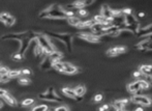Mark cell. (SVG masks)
Listing matches in <instances>:
<instances>
[{"instance_id": "52a82bcc", "label": "cell", "mask_w": 152, "mask_h": 111, "mask_svg": "<svg viewBox=\"0 0 152 111\" xmlns=\"http://www.w3.org/2000/svg\"><path fill=\"white\" fill-rule=\"evenodd\" d=\"M78 36L82 40H86V42H90V43H98L100 40V38H96L92 34V33H88V32H80L78 33Z\"/></svg>"}, {"instance_id": "7dc6e473", "label": "cell", "mask_w": 152, "mask_h": 111, "mask_svg": "<svg viewBox=\"0 0 152 111\" xmlns=\"http://www.w3.org/2000/svg\"><path fill=\"white\" fill-rule=\"evenodd\" d=\"M151 74H152V66H151Z\"/></svg>"}, {"instance_id": "5b68a950", "label": "cell", "mask_w": 152, "mask_h": 111, "mask_svg": "<svg viewBox=\"0 0 152 111\" xmlns=\"http://www.w3.org/2000/svg\"><path fill=\"white\" fill-rule=\"evenodd\" d=\"M133 102L135 104H140L142 106H151L152 105V100L149 97H146V96H142V95H135L133 98Z\"/></svg>"}, {"instance_id": "74e56055", "label": "cell", "mask_w": 152, "mask_h": 111, "mask_svg": "<svg viewBox=\"0 0 152 111\" xmlns=\"http://www.w3.org/2000/svg\"><path fill=\"white\" fill-rule=\"evenodd\" d=\"M109 110H110V105L108 104L102 105V106H100L99 108H98V111H109Z\"/></svg>"}, {"instance_id": "7402d4cb", "label": "cell", "mask_w": 152, "mask_h": 111, "mask_svg": "<svg viewBox=\"0 0 152 111\" xmlns=\"http://www.w3.org/2000/svg\"><path fill=\"white\" fill-rule=\"evenodd\" d=\"M7 76H8V78L10 79H12V78H18L20 75V70H12V71H10L8 72V74H7Z\"/></svg>"}, {"instance_id": "9c48e42d", "label": "cell", "mask_w": 152, "mask_h": 111, "mask_svg": "<svg viewBox=\"0 0 152 111\" xmlns=\"http://www.w3.org/2000/svg\"><path fill=\"white\" fill-rule=\"evenodd\" d=\"M79 72L78 68L75 66L74 64H70L68 62H64V70L62 73L66 74V75H74V74H77Z\"/></svg>"}, {"instance_id": "8d00e7d4", "label": "cell", "mask_w": 152, "mask_h": 111, "mask_svg": "<svg viewBox=\"0 0 152 111\" xmlns=\"http://www.w3.org/2000/svg\"><path fill=\"white\" fill-rule=\"evenodd\" d=\"M78 14H79V16H81V17L88 16V12L85 10V8H81V10H78Z\"/></svg>"}, {"instance_id": "f546056e", "label": "cell", "mask_w": 152, "mask_h": 111, "mask_svg": "<svg viewBox=\"0 0 152 111\" xmlns=\"http://www.w3.org/2000/svg\"><path fill=\"white\" fill-rule=\"evenodd\" d=\"M34 103V100L31 99V98H29V99H25L23 100V102H22V106H30V105H32Z\"/></svg>"}, {"instance_id": "7a4b0ae2", "label": "cell", "mask_w": 152, "mask_h": 111, "mask_svg": "<svg viewBox=\"0 0 152 111\" xmlns=\"http://www.w3.org/2000/svg\"><path fill=\"white\" fill-rule=\"evenodd\" d=\"M36 42H37L38 45L41 46V48L44 50V52H45L48 56L56 50L54 48V46H53V44L51 43L50 38H48L47 36H44V34H39V33H38L37 38H36Z\"/></svg>"}, {"instance_id": "bcb514c9", "label": "cell", "mask_w": 152, "mask_h": 111, "mask_svg": "<svg viewBox=\"0 0 152 111\" xmlns=\"http://www.w3.org/2000/svg\"><path fill=\"white\" fill-rule=\"evenodd\" d=\"M2 107H3V103H2L1 101H0V109L2 108Z\"/></svg>"}, {"instance_id": "3957f363", "label": "cell", "mask_w": 152, "mask_h": 111, "mask_svg": "<svg viewBox=\"0 0 152 111\" xmlns=\"http://www.w3.org/2000/svg\"><path fill=\"white\" fill-rule=\"evenodd\" d=\"M48 36H50L51 38H55V40H60L66 46L67 50L71 51V42H73V36L69 33H55V32H48Z\"/></svg>"}, {"instance_id": "f6af8a7d", "label": "cell", "mask_w": 152, "mask_h": 111, "mask_svg": "<svg viewBox=\"0 0 152 111\" xmlns=\"http://www.w3.org/2000/svg\"><path fill=\"white\" fill-rule=\"evenodd\" d=\"M144 16H145L144 13H140V14H139V17H140V18H144Z\"/></svg>"}, {"instance_id": "cb8c5ba5", "label": "cell", "mask_w": 152, "mask_h": 111, "mask_svg": "<svg viewBox=\"0 0 152 111\" xmlns=\"http://www.w3.org/2000/svg\"><path fill=\"white\" fill-rule=\"evenodd\" d=\"M41 66H43L44 70H49L50 68H52V64H51V61L47 58H45L43 60V64H41Z\"/></svg>"}, {"instance_id": "1f68e13d", "label": "cell", "mask_w": 152, "mask_h": 111, "mask_svg": "<svg viewBox=\"0 0 152 111\" xmlns=\"http://www.w3.org/2000/svg\"><path fill=\"white\" fill-rule=\"evenodd\" d=\"M10 15L7 14V13H1V14H0V21L4 23V22L6 21L7 19H8V17H10Z\"/></svg>"}, {"instance_id": "6da1fadb", "label": "cell", "mask_w": 152, "mask_h": 111, "mask_svg": "<svg viewBox=\"0 0 152 111\" xmlns=\"http://www.w3.org/2000/svg\"><path fill=\"white\" fill-rule=\"evenodd\" d=\"M57 5H52V6L48 7L45 10L39 14L41 18H48V19H67L66 15L62 10V8H56Z\"/></svg>"}, {"instance_id": "8992f818", "label": "cell", "mask_w": 152, "mask_h": 111, "mask_svg": "<svg viewBox=\"0 0 152 111\" xmlns=\"http://www.w3.org/2000/svg\"><path fill=\"white\" fill-rule=\"evenodd\" d=\"M29 36V32H21V33H8V34H4L2 36V40H17L19 42H21L22 40H24L25 38Z\"/></svg>"}, {"instance_id": "277c9868", "label": "cell", "mask_w": 152, "mask_h": 111, "mask_svg": "<svg viewBox=\"0 0 152 111\" xmlns=\"http://www.w3.org/2000/svg\"><path fill=\"white\" fill-rule=\"evenodd\" d=\"M38 98L41 100H45V101H53V102H62V99L59 96L56 95V92L54 91V87L48 88L47 91L44 94H39Z\"/></svg>"}, {"instance_id": "d6a6232c", "label": "cell", "mask_w": 152, "mask_h": 111, "mask_svg": "<svg viewBox=\"0 0 152 111\" xmlns=\"http://www.w3.org/2000/svg\"><path fill=\"white\" fill-rule=\"evenodd\" d=\"M20 75H23L24 77H26V76L31 75V71L29 69H22L20 70Z\"/></svg>"}, {"instance_id": "5bb4252c", "label": "cell", "mask_w": 152, "mask_h": 111, "mask_svg": "<svg viewBox=\"0 0 152 111\" xmlns=\"http://www.w3.org/2000/svg\"><path fill=\"white\" fill-rule=\"evenodd\" d=\"M152 36V24L140 29L138 32V36Z\"/></svg>"}, {"instance_id": "d6986e66", "label": "cell", "mask_w": 152, "mask_h": 111, "mask_svg": "<svg viewBox=\"0 0 152 111\" xmlns=\"http://www.w3.org/2000/svg\"><path fill=\"white\" fill-rule=\"evenodd\" d=\"M150 42L149 40H143L142 42H140L138 45L135 46V48L139 50H148V46H149Z\"/></svg>"}, {"instance_id": "484cf974", "label": "cell", "mask_w": 152, "mask_h": 111, "mask_svg": "<svg viewBox=\"0 0 152 111\" xmlns=\"http://www.w3.org/2000/svg\"><path fill=\"white\" fill-rule=\"evenodd\" d=\"M139 84H140L141 90L142 89H147V88H149V86H150L149 82L146 81V80H139Z\"/></svg>"}, {"instance_id": "7bdbcfd3", "label": "cell", "mask_w": 152, "mask_h": 111, "mask_svg": "<svg viewBox=\"0 0 152 111\" xmlns=\"http://www.w3.org/2000/svg\"><path fill=\"white\" fill-rule=\"evenodd\" d=\"M135 111H144V109H143L142 107H137V108L135 109Z\"/></svg>"}, {"instance_id": "4fadbf2b", "label": "cell", "mask_w": 152, "mask_h": 111, "mask_svg": "<svg viewBox=\"0 0 152 111\" xmlns=\"http://www.w3.org/2000/svg\"><path fill=\"white\" fill-rule=\"evenodd\" d=\"M2 99L4 100L5 103H6L7 105H10V107H17L18 106V101L15 99V98L12 97L10 94H8V92H7L6 95H5Z\"/></svg>"}, {"instance_id": "b9f144b4", "label": "cell", "mask_w": 152, "mask_h": 111, "mask_svg": "<svg viewBox=\"0 0 152 111\" xmlns=\"http://www.w3.org/2000/svg\"><path fill=\"white\" fill-rule=\"evenodd\" d=\"M141 75H142V74H141L140 72H135V73H133V76H135V78H139V77H141Z\"/></svg>"}, {"instance_id": "f35d334b", "label": "cell", "mask_w": 152, "mask_h": 111, "mask_svg": "<svg viewBox=\"0 0 152 111\" xmlns=\"http://www.w3.org/2000/svg\"><path fill=\"white\" fill-rule=\"evenodd\" d=\"M54 111H69V109L67 108L66 106H59V107H56L54 109Z\"/></svg>"}, {"instance_id": "ffe728a7", "label": "cell", "mask_w": 152, "mask_h": 111, "mask_svg": "<svg viewBox=\"0 0 152 111\" xmlns=\"http://www.w3.org/2000/svg\"><path fill=\"white\" fill-rule=\"evenodd\" d=\"M52 68L54 70H56V71L62 73V72H63V70H64V62H62V61L55 62V64H52Z\"/></svg>"}, {"instance_id": "f1b7e54d", "label": "cell", "mask_w": 152, "mask_h": 111, "mask_svg": "<svg viewBox=\"0 0 152 111\" xmlns=\"http://www.w3.org/2000/svg\"><path fill=\"white\" fill-rule=\"evenodd\" d=\"M31 83V80L27 77H22L19 79V84L21 85H29Z\"/></svg>"}, {"instance_id": "ab89813d", "label": "cell", "mask_w": 152, "mask_h": 111, "mask_svg": "<svg viewBox=\"0 0 152 111\" xmlns=\"http://www.w3.org/2000/svg\"><path fill=\"white\" fill-rule=\"evenodd\" d=\"M102 98L104 97H102V95H100V94L99 95H96V96H94V101L95 102H100L102 100Z\"/></svg>"}, {"instance_id": "d4e9b609", "label": "cell", "mask_w": 152, "mask_h": 111, "mask_svg": "<svg viewBox=\"0 0 152 111\" xmlns=\"http://www.w3.org/2000/svg\"><path fill=\"white\" fill-rule=\"evenodd\" d=\"M15 23H16V18L14 16H10L8 19L4 22V25H6V26H12Z\"/></svg>"}, {"instance_id": "e0dca14e", "label": "cell", "mask_w": 152, "mask_h": 111, "mask_svg": "<svg viewBox=\"0 0 152 111\" xmlns=\"http://www.w3.org/2000/svg\"><path fill=\"white\" fill-rule=\"evenodd\" d=\"M74 91L78 98H82L86 94V87L84 85H78L76 88H74Z\"/></svg>"}, {"instance_id": "603a6c76", "label": "cell", "mask_w": 152, "mask_h": 111, "mask_svg": "<svg viewBox=\"0 0 152 111\" xmlns=\"http://www.w3.org/2000/svg\"><path fill=\"white\" fill-rule=\"evenodd\" d=\"M113 106H114V108L116 109V111L117 110H123V108L125 107L121 103V101H120V100H117V101H115L114 103H113Z\"/></svg>"}, {"instance_id": "ee69618b", "label": "cell", "mask_w": 152, "mask_h": 111, "mask_svg": "<svg viewBox=\"0 0 152 111\" xmlns=\"http://www.w3.org/2000/svg\"><path fill=\"white\" fill-rule=\"evenodd\" d=\"M148 50H150V51H152V42H150L149 46H148Z\"/></svg>"}, {"instance_id": "ac0fdd59", "label": "cell", "mask_w": 152, "mask_h": 111, "mask_svg": "<svg viewBox=\"0 0 152 111\" xmlns=\"http://www.w3.org/2000/svg\"><path fill=\"white\" fill-rule=\"evenodd\" d=\"M140 72L142 75L145 76H149V77H152L151 74V66H147V64H144V66H141L140 68Z\"/></svg>"}, {"instance_id": "7c38bea8", "label": "cell", "mask_w": 152, "mask_h": 111, "mask_svg": "<svg viewBox=\"0 0 152 111\" xmlns=\"http://www.w3.org/2000/svg\"><path fill=\"white\" fill-rule=\"evenodd\" d=\"M62 94L64 96H66L67 98H70V99H74V100H78V101H80L81 100V98H78L76 96V94H75L74 89L73 88H69V87H63L61 89Z\"/></svg>"}, {"instance_id": "d590c367", "label": "cell", "mask_w": 152, "mask_h": 111, "mask_svg": "<svg viewBox=\"0 0 152 111\" xmlns=\"http://www.w3.org/2000/svg\"><path fill=\"white\" fill-rule=\"evenodd\" d=\"M10 79L8 78V76L7 75H4V76H2V75H0V83H6V82H8Z\"/></svg>"}, {"instance_id": "e575fe53", "label": "cell", "mask_w": 152, "mask_h": 111, "mask_svg": "<svg viewBox=\"0 0 152 111\" xmlns=\"http://www.w3.org/2000/svg\"><path fill=\"white\" fill-rule=\"evenodd\" d=\"M116 48V52L117 54H123V53L126 52V48L125 47H115Z\"/></svg>"}, {"instance_id": "8fae6325", "label": "cell", "mask_w": 152, "mask_h": 111, "mask_svg": "<svg viewBox=\"0 0 152 111\" xmlns=\"http://www.w3.org/2000/svg\"><path fill=\"white\" fill-rule=\"evenodd\" d=\"M102 16L104 17V18H106L107 20H109V21H112V19H113V15H112V8H110L109 5H107V4L102 5Z\"/></svg>"}, {"instance_id": "4316f807", "label": "cell", "mask_w": 152, "mask_h": 111, "mask_svg": "<svg viewBox=\"0 0 152 111\" xmlns=\"http://www.w3.org/2000/svg\"><path fill=\"white\" fill-rule=\"evenodd\" d=\"M12 58L14 59L15 61H22V60L24 59V56L20 54L19 52H16V53H14V54L12 55Z\"/></svg>"}, {"instance_id": "2e32d148", "label": "cell", "mask_w": 152, "mask_h": 111, "mask_svg": "<svg viewBox=\"0 0 152 111\" xmlns=\"http://www.w3.org/2000/svg\"><path fill=\"white\" fill-rule=\"evenodd\" d=\"M95 22L94 20H88V21H84V22H80V23L77 25V27L80 29H84V28H90L92 25H94Z\"/></svg>"}, {"instance_id": "30bf717a", "label": "cell", "mask_w": 152, "mask_h": 111, "mask_svg": "<svg viewBox=\"0 0 152 111\" xmlns=\"http://www.w3.org/2000/svg\"><path fill=\"white\" fill-rule=\"evenodd\" d=\"M124 24L129 25V26H138V20L135 19V17L133 14L131 15H125L124 16Z\"/></svg>"}, {"instance_id": "4dcf8cb0", "label": "cell", "mask_w": 152, "mask_h": 111, "mask_svg": "<svg viewBox=\"0 0 152 111\" xmlns=\"http://www.w3.org/2000/svg\"><path fill=\"white\" fill-rule=\"evenodd\" d=\"M107 55L110 57H113V56H117V52H116V48H110L109 50L107 51Z\"/></svg>"}, {"instance_id": "60d3db41", "label": "cell", "mask_w": 152, "mask_h": 111, "mask_svg": "<svg viewBox=\"0 0 152 111\" xmlns=\"http://www.w3.org/2000/svg\"><path fill=\"white\" fill-rule=\"evenodd\" d=\"M7 94V91L3 88H0V98H3Z\"/></svg>"}, {"instance_id": "836d02e7", "label": "cell", "mask_w": 152, "mask_h": 111, "mask_svg": "<svg viewBox=\"0 0 152 111\" xmlns=\"http://www.w3.org/2000/svg\"><path fill=\"white\" fill-rule=\"evenodd\" d=\"M8 72H10V69L8 68H6V66H0V75H7L8 74Z\"/></svg>"}, {"instance_id": "83f0119b", "label": "cell", "mask_w": 152, "mask_h": 111, "mask_svg": "<svg viewBox=\"0 0 152 111\" xmlns=\"http://www.w3.org/2000/svg\"><path fill=\"white\" fill-rule=\"evenodd\" d=\"M32 111H48V106L47 105H37L34 108H32Z\"/></svg>"}, {"instance_id": "ba28073f", "label": "cell", "mask_w": 152, "mask_h": 111, "mask_svg": "<svg viewBox=\"0 0 152 111\" xmlns=\"http://www.w3.org/2000/svg\"><path fill=\"white\" fill-rule=\"evenodd\" d=\"M63 57V54H62L60 51L58 50H55L54 52L51 53L49 56H48V59L51 61V64H55V62H58V61H61V58Z\"/></svg>"}, {"instance_id": "44dd1931", "label": "cell", "mask_w": 152, "mask_h": 111, "mask_svg": "<svg viewBox=\"0 0 152 111\" xmlns=\"http://www.w3.org/2000/svg\"><path fill=\"white\" fill-rule=\"evenodd\" d=\"M67 23L69 24V25H71V26H76L78 25L80 22H81V20H80V18H78V17H70V18H67Z\"/></svg>"}, {"instance_id": "9a60e30c", "label": "cell", "mask_w": 152, "mask_h": 111, "mask_svg": "<svg viewBox=\"0 0 152 111\" xmlns=\"http://www.w3.org/2000/svg\"><path fill=\"white\" fill-rule=\"evenodd\" d=\"M127 90H129V92H133V94H137V95H138V92L141 90L139 81H135V82L131 83V84L127 86Z\"/></svg>"}]
</instances>
